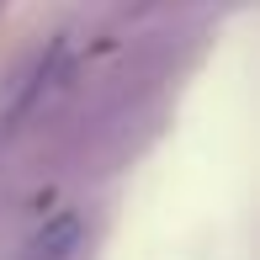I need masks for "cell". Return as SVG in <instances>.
<instances>
[{
  "mask_svg": "<svg viewBox=\"0 0 260 260\" xmlns=\"http://www.w3.org/2000/svg\"><path fill=\"white\" fill-rule=\"evenodd\" d=\"M80 250H85V218L58 212L21 244V260H80Z\"/></svg>",
  "mask_w": 260,
  "mask_h": 260,
  "instance_id": "6da1fadb",
  "label": "cell"
}]
</instances>
